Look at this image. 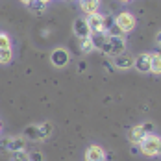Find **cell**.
Segmentation results:
<instances>
[{
    "label": "cell",
    "instance_id": "1",
    "mask_svg": "<svg viewBox=\"0 0 161 161\" xmlns=\"http://www.w3.org/2000/svg\"><path fill=\"white\" fill-rule=\"evenodd\" d=\"M137 146H139V150L145 158H156V156L161 154V135L150 131L139 141Z\"/></svg>",
    "mask_w": 161,
    "mask_h": 161
},
{
    "label": "cell",
    "instance_id": "2",
    "mask_svg": "<svg viewBox=\"0 0 161 161\" xmlns=\"http://www.w3.org/2000/svg\"><path fill=\"white\" fill-rule=\"evenodd\" d=\"M104 52H108L109 56H119L122 52H126V39L122 35H115V33H108V41L104 45Z\"/></svg>",
    "mask_w": 161,
    "mask_h": 161
},
{
    "label": "cell",
    "instance_id": "3",
    "mask_svg": "<svg viewBox=\"0 0 161 161\" xmlns=\"http://www.w3.org/2000/svg\"><path fill=\"white\" fill-rule=\"evenodd\" d=\"M26 139L22 135H8L0 139V150L4 152H19V150H26Z\"/></svg>",
    "mask_w": 161,
    "mask_h": 161
},
{
    "label": "cell",
    "instance_id": "4",
    "mask_svg": "<svg viewBox=\"0 0 161 161\" xmlns=\"http://www.w3.org/2000/svg\"><path fill=\"white\" fill-rule=\"evenodd\" d=\"M115 24H117V28L122 33H130V32L135 30L137 20H135V15H133V13H130V11H120L119 15L115 17Z\"/></svg>",
    "mask_w": 161,
    "mask_h": 161
},
{
    "label": "cell",
    "instance_id": "5",
    "mask_svg": "<svg viewBox=\"0 0 161 161\" xmlns=\"http://www.w3.org/2000/svg\"><path fill=\"white\" fill-rule=\"evenodd\" d=\"M152 128H154L152 122H141V124H135L133 128L130 130V133H128L130 143H131V145H139V141L145 137L146 133H150Z\"/></svg>",
    "mask_w": 161,
    "mask_h": 161
},
{
    "label": "cell",
    "instance_id": "6",
    "mask_svg": "<svg viewBox=\"0 0 161 161\" xmlns=\"http://www.w3.org/2000/svg\"><path fill=\"white\" fill-rule=\"evenodd\" d=\"M70 61V56H69V50L63 48V47H58L50 52V63L54 65L56 69H63L67 67Z\"/></svg>",
    "mask_w": 161,
    "mask_h": 161
},
{
    "label": "cell",
    "instance_id": "7",
    "mask_svg": "<svg viewBox=\"0 0 161 161\" xmlns=\"http://www.w3.org/2000/svg\"><path fill=\"white\" fill-rule=\"evenodd\" d=\"M72 32H74L76 37H80V39L91 37V28H89L87 20H85V19H81V17H78V19L72 22Z\"/></svg>",
    "mask_w": 161,
    "mask_h": 161
},
{
    "label": "cell",
    "instance_id": "8",
    "mask_svg": "<svg viewBox=\"0 0 161 161\" xmlns=\"http://www.w3.org/2000/svg\"><path fill=\"white\" fill-rule=\"evenodd\" d=\"M113 67L119 69V70H128V69H133V56H130L126 52L119 54L113 58Z\"/></svg>",
    "mask_w": 161,
    "mask_h": 161
},
{
    "label": "cell",
    "instance_id": "9",
    "mask_svg": "<svg viewBox=\"0 0 161 161\" xmlns=\"http://www.w3.org/2000/svg\"><path fill=\"white\" fill-rule=\"evenodd\" d=\"M85 161H106V150L100 145H89L85 150Z\"/></svg>",
    "mask_w": 161,
    "mask_h": 161
},
{
    "label": "cell",
    "instance_id": "10",
    "mask_svg": "<svg viewBox=\"0 0 161 161\" xmlns=\"http://www.w3.org/2000/svg\"><path fill=\"white\" fill-rule=\"evenodd\" d=\"M133 69L141 74H146L150 72V54L145 52V54H139L133 58Z\"/></svg>",
    "mask_w": 161,
    "mask_h": 161
},
{
    "label": "cell",
    "instance_id": "11",
    "mask_svg": "<svg viewBox=\"0 0 161 161\" xmlns=\"http://www.w3.org/2000/svg\"><path fill=\"white\" fill-rule=\"evenodd\" d=\"M87 24L91 28V33H98V32H104V15L100 13H93V15H87Z\"/></svg>",
    "mask_w": 161,
    "mask_h": 161
},
{
    "label": "cell",
    "instance_id": "12",
    "mask_svg": "<svg viewBox=\"0 0 161 161\" xmlns=\"http://www.w3.org/2000/svg\"><path fill=\"white\" fill-rule=\"evenodd\" d=\"M54 131V124L50 120H45L41 124H37V135H39V141H47Z\"/></svg>",
    "mask_w": 161,
    "mask_h": 161
},
{
    "label": "cell",
    "instance_id": "13",
    "mask_svg": "<svg viewBox=\"0 0 161 161\" xmlns=\"http://www.w3.org/2000/svg\"><path fill=\"white\" fill-rule=\"evenodd\" d=\"M98 8H100V0H80V9L85 15L97 13Z\"/></svg>",
    "mask_w": 161,
    "mask_h": 161
},
{
    "label": "cell",
    "instance_id": "14",
    "mask_svg": "<svg viewBox=\"0 0 161 161\" xmlns=\"http://www.w3.org/2000/svg\"><path fill=\"white\" fill-rule=\"evenodd\" d=\"M106 41H108V33H106V32L91 33V43H93V47H95V50H97V48H104Z\"/></svg>",
    "mask_w": 161,
    "mask_h": 161
},
{
    "label": "cell",
    "instance_id": "15",
    "mask_svg": "<svg viewBox=\"0 0 161 161\" xmlns=\"http://www.w3.org/2000/svg\"><path fill=\"white\" fill-rule=\"evenodd\" d=\"M150 72L161 74V52L150 54Z\"/></svg>",
    "mask_w": 161,
    "mask_h": 161
},
{
    "label": "cell",
    "instance_id": "16",
    "mask_svg": "<svg viewBox=\"0 0 161 161\" xmlns=\"http://www.w3.org/2000/svg\"><path fill=\"white\" fill-rule=\"evenodd\" d=\"M11 61H13V50L0 48V65H9Z\"/></svg>",
    "mask_w": 161,
    "mask_h": 161
},
{
    "label": "cell",
    "instance_id": "17",
    "mask_svg": "<svg viewBox=\"0 0 161 161\" xmlns=\"http://www.w3.org/2000/svg\"><path fill=\"white\" fill-rule=\"evenodd\" d=\"M80 50L83 54H89V52H93L95 47H93V43H91V37H85V39H80Z\"/></svg>",
    "mask_w": 161,
    "mask_h": 161
},
{
    "label": "cell",
    "instance_id": "18",
    "mask_svg": "<svg viewBox=\"0 0 161 161\" xmlns=\"http://www.w3.org/2000/svg\"><path fill=\"white\" fill-rule=\"evenodd\" d=\"M11 37H9V33L6 32H0V48H11Z\"/></svg>",
    "mask_w": 161,
    "mask_h": 161
},
{
    "label": "cell",
    "instance_id": "19",
    "mask_svg": "<svg viewBox=\"0 0 161 161\" xmlns=\"http://www.w3.org/2000/svg\"><path fill=\"white\" fill-rule=\"evenodd\" d=\"M9 161H28V154L26 150H19V152H11Z\"/></svg>",
    "mask_w": 161,
    "mask_h": 161
},
{
    "label": "cell",
    "instance_id": "20",
    "mask_svg": "<svg viewBox=\"0 0 161 161\" xmlns=\"http://www.w3.org/2000/svg\"><path fill=\"white\" fill-rule=\"evenodd\" d=\"M28 6H30V9H32L33 13H43V11H45V4L39 2V0H32Z\"/></svg>",
    "mask_w": 161,
    "mask_h": 161
},
{
    "label": "cell",
    "instance_id": "21",
    "mask_svg": "<svg viewBox=\"0 0 161 161\" xmlns=\"http://www.w3.org/2000/svg\"><path fill=\"white\" fill-rule=\"evenodd\" d=\"M113 24H115V19H113V15H104V32L108 33V30L111 28Z\"/></svg>",
    "mask_w": 161,
    "mask_h": 161
},
{
    "label": "cell",
    "instance_id": "22",
    "mask_svg": "<svg viewBox=\"0 0 161 161\" xmlns=\"http://www.w3.org/2000/svg\"><path fill=\"white\" fill-rule=\"evenodd\" d=\"M28 161H45V156L41 152H30L28 154Z\"/></svg>",
    "mask_w": 161,
    "mask_h": 161
},
{
    "label": "cell",
    "instance_id": "23",
    "mask_svg": "<svg viewBox=\"0 0 161 161\" xmlns=\"http://www.w3.org/2000/svg\"><path fill=\"white\" fill-rule=\"evenodd\" d=\"M156 43H158V45L161 47V30L158 32V35H156Z\"/></svg>",
    "mask_w": 161,
    "mask_h": 161
},
{
    "label": "cell",
    "instance_id": "24",
    "mask_svg": "<svg viewBox=\"0 0 161 161\" xmlns=\"http://www.w3.org/2000/svg\"><path fill=\"white\" fill-rule=\"evenodd\" d=\"M19 2H22V4H26V6H28V4H30L32 0H19Z\"/></svg>",
    "mask_w": 161,
    "mask_h": 161
},
{
    "label": "cell",
    "instance_id": "25",
    "mask_svg": "<svg viewBox=\"0 0 161 161\" xmlns=\"http://www.w3.org/2000/svg\"><path fill=\"white\" fill-rule=\"evenodd\" d=\"M39 2H43V4H45V6H47V4H48V2H52V0H39Z\"/></svg>",
    "mask_w": 161,
    "mask_h": 161
},
{
    "label": "cell",
    "instance_id": "26",
    "mask_svg": "<svg viewBox=\"0 0 161 161\" xmlns=\"http://www.w3.org/2000/svg\"><path fill=\"white\" fill-rule=\"evenodd\" d=\"M120 2H124V4H128V2H131V0H120Z\"/></svg>",
    "mask_w": 161,
    "mask_h": 161
},
{
    "label": "cell",
    "instance_id": "27",
    "mask_svg": "<svg viewBox=\"0 0 161 161\" xmlns=\"http://www.w3.org/2000/svg\"><path fill=\"white\" fill-rule=\"evenodd\" d=\"M0 133H2V122H0Z\"/></svg>",
    "mask_w": 161,
    "mask_h": 161
}]
</instances>
